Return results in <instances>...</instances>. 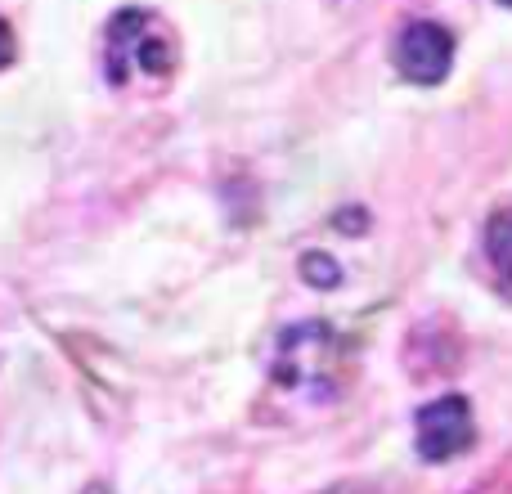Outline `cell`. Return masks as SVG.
I'll return each mask as SVG.
<instances>
[{"label": "cell", "mask_w": 512, "mask_h": 494, "mask_svg": "<svg viewBox=\"0 0 512 494\" xmlns=\"http://www.w3.org/2000/svg\"><path fill=\"white\" fill-rule=\"evenodd\" d=\"M301 279L315 283V288H337L342 270H337V261H328L324 252H306L301 256Z\"/></svg>", "instance_id": "obj_6"}, {"label": "cell", "mask_w": 512, "mask_h": 494, "mask_svg": "<svg viewBox=\"0 0 512 494\" xmlns=\"http://www.w3.org/2000/svg\"><path fill=\"white\" fill-rule=\"evenodd\" d=\"M171 68H176V41L158 14L149 9L113 14L104 36V72L113 86H126L131 77H167Z\"/></svg>", "instance_id": "obj_1"}, {"label": "cell", "mask_w": 512, "mask_h": 494, "mask_svg": "<svg viewBox=\"0 0 512 494\" xmlns=\"http://www.w3.org/2000/svg\"><path fill=\"white\" fill-rule=\"evenodd\" d=\"M472 436H477V427H472V405L463 396H441V400L418 409L414 445L427 463L459 459V454L472 445Z\"/></svg>", "instance_id": "obj_3"}, {"label": "cell", "mask_w": 512, "mask_h": 494, "mask_svg": "<svg viewBox=\"0 0 512 494\" xmlns=\"http://www.w3.org/2000/svg\"><path fill=\"white\" fill-rule=\"evenodd\" d=\"M454 63V36L441 23H409L396 41V68L405 81L436 86Z\"/></svg>", "instance_id": "obj_4"}, {"label": "cell", "mask_w": 512, "mask_h": 494, "mask_svg": "<svg viewBox=\"0 0 512 494\" xmlns=\"http://www.w3.org/2000/svg\"><path fill=\"white\" fill-rule=\"evenodd\" d=\"M14 63V32H9V23L0 18V68H9Z\"/></svg>", "instance_id": "obj_7"}, {"label": "cell", "mask_w": 512, "mask_h": 494, "mask_svg": "<svg viewBox=\"0 0 512 494\" xmlns=\"http://www.w3.org/2000/svg\"><path fill=\"white\" fill-rule=\"evenodd\" d=\"M486 252L495 261V270L512 283V212H495L486 225Z\"/></svg>", "instance_id": "obj_5"}, {"label": "cell", "mask_w": 512, "mask_h": 494, "mask_svg": "<svg viewBox=\"0 0 512 494\" xmlns=\"http://www.w3.org/2000/svg\"><path fill=\"white\" fill-rule=\"evenodd\" d=\"M504 5H512V0H504Z\"/></svg>", "instance_id": "obj_8"}, {"label": "cell", "mask_w": 512, "mask_h": 494, "mask_svg": "<svg viewBox=\"0 0 512 494\" xmlns=\"http://www.w3.org/2000/svg\"><path fill=\"white\" fill-rule=\"evenodd\" d=\"M346 364V342L328 324H292L279 333L274 346V378L306 396H328L337 387V373Z\"/></svg>", "instance_id": "obj_2"}]
</instances>
